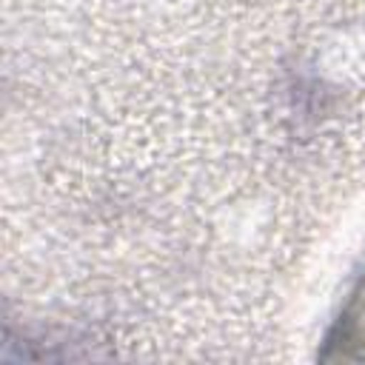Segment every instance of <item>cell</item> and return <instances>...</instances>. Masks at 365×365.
Listing matches in <instances>:
<instances>
[{"label": "cell", "instance_id": "1", "mask_svg": "<svg viewBox=\"0 0 365 365\" xmlns=\"http://www.w3.org/2000/svg\"><path fill=\"white\" fill-rule=\"evenodd\" d=\"M322 359H365V277L331 328Z\"/></svg>", "mask_w": 365, "mask_h": 365}]
</instances>
